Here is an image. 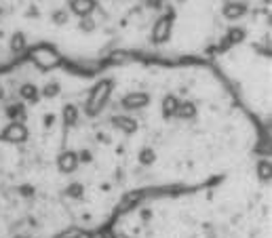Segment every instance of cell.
I'll list each match as a JSON object with an SVG mask.
<instances>
[{
    "mask_svg": "<svg viewBox=\"0 0 272 238\" xmlns=\"http://www.w3.org/2000/svg\"><path fill=\"white\" fill-rule=\"evenodd\" d=\"M112 91H114V80L112 78L99 80L95 87L91 89L89 99H87V106H84V112H87V116H97L101 110H104L106 104L110 101Z\"/></svg>",
    "mask_w": 272,
    "mask_h": 238,
    "instance_id": "obj_1",
    "label": "cell"
},
{
    "mask_svg": "<svg viewBox=\"0 0 272 238\" xmlns=\"http://www.w3.org/2000/svg\"><path fill=\"white\" fill-rule=\"evenodd\" d=\"M30 59L36 63L38 70H55V67L61 63V55H59V51L53 46V44H36V46H32L30 49Z\"/></svg>",
    "mask_w": 272,
    "mask_h": 238,
    "instance_id": "obj_2",
    "label": "cell"
},
{
    "mask_svg": "<svg viewBox=\"0 0 272 238\" xmlns=\"http://www.w3.org/2000/svg\"><path fill=\"white\" fill-rule=\"evenodd\" d=\"M171 32H173V13H169V15H163L154 23V28L150 32V38L154 44H165L171 38Z\"/></svg>",
    "mask_w": 272,
    "mask_h": 238,
    "instance_id": "obj_3",
    "label": "cell"
},
{
    "mask_svg": "<svg viewBox=\"0 0 272 238\" xmlns=\"http://www.w3.org/2000/svg\"><path fill=\"white\" fill-rule=\"evenodd\" d=\"M30 137V131L26 129L24 123L19 121H15V123H9L3 131V135H0V139H5L9 144H24L26 139Z\"/></svg>",
    "mask_w": 272,
    "mask_h": 238,
    "instance_id": "obj_4",
    "label": "cell"
},
{
    "mask_svg": "<svg viewBox=\"0 0 272 238\" xmlns=\"http://www.w3.org/2000/svg\"><path fill=\"white\" fill-rule=\"evenodd\" d=\"M148 104H150V95L144 93V91L127 93L123 97V101H121V106L125 110H129V112H133V110H144V108H148Z\"/></svg>",
    "mask_w": 272,
    "mask_h": 238,
    "instance_id": "obj_5",
    "label": "cell"
},
{
    "mask_svg": "<svg viewBox=\"0 0 272 238\" xmlns=\"http://www.w3.org/2000/svg\"><path fill=\"white\" fill-rule=\"evenodd\" d=\"M78 166H80L78 154H76V152H72V150H65V152H61V154L57 156V169H59L61 173H65V175L74 173Z\"/></svg>",
    "mask_w": 272,
    "mask_h": 238,
    "instance_id": "obj_6",
    "label": "cell"
},
{
    "mask_svg": "<svg viewBox=\"0 0 272 238\" xmlns=\"http://www.w3.org/2000/svg\"><path fill=\"white\" fill-rule=\"evenodd\" d=\"M110 123H112V127H116L118 131H123V133H135V131H138V121L131 118V116H127V114L112 116Z\"/></svg>",
    "mask_w": 272,
    "mask_h": 238,
    "instance_id": "obj_7",
    "label": "cell"
},
{
    "mask_svg": "<svg viewBox=\"0 0 272 238\" xmlns=\"http://www.w3.org/2000/svg\"><path fill=\"white\" fill-rule=\"evenodd\" d=\"M97 3L95 0H70V11L78 17H89L95 11Z\"/></svg>",
    "mask_w": 272,
    "mask_h": 238,
    "instance_id": "obj_8",
    "label": "cell"
},
{
    "mask_svg": "<svg viewBox=\"0 0 272 238\" xmlns=\"http://www.w3.org/2000/svg\"><path fill=\"white\" fill-rule=\"evenodd\" d=\"M177 106H179V99H177L175 95H165V97H163V104H161L163 116H165V118H175Z\"/></svg>",
    "mask_w": 272,
    "mask_h": 238,
    "instance_id": "obj_9",
    "label": "cell"
},
{
    "mask_svg": "<svg viewBox=\"0 0 272 238\" xmlns=\"http://www.w3.org/2000/svg\"><path fill=\"white\" fill-rule=\"evenodd\" d=\"M222 13H224L226 19L234 21V19H241V17L247 13V7H245L243 3H228V5L222 9Z\"/></svg>",
    "mask_w": 272,
    "mask_h": 238,
    "instance_id": "obj_10",
    "label": "cell"
},
{
    "mask_svg": "<svg viewBox=\"0 0 272 238\" xmlns=\"http://www.w3.org/2000/svg\"><path fill=\"white\" fill-rule=\"evenodd\" d=\"M196 114H198V110H196V104L194 101H179V106H177V114L175 116H179V118H184V121H192V118H196Z\"/></svg>",
    "mask_w": 272,
    "mask_h": 238,
    "instance_id": "obj_11",
    "label": "cell"
},
{
    "mask_svg": "<svg viewBox=\"0 0 272 238\" xmlns=\"http://www.w3.org/2000/svg\"><path fill=\"white\" fill-rule=\"evenodd\" d=\"M9 49H11V53H15V55L24 53V51L28 49V38H26V34H24V32H15L13 36H11Z\"/></svg>",
    "mask_w": 272,
    "mask_h": 238,
    "instance_id": "obj_12",
    "label": "cell"
},
{
    "mask_svg": "<svg viewBox=\"0 0 272 238\" xmlns=\"http://www.w3.org/2000/svg\"><path fill=\"white\" fill-rule=\"evenodd\" d=\"M19 97L24 101H32V104H36V101L40 99V89L36 87V84L26 82V84H21V89H19Z\"/></svg>",
    "mask_w": 272,
    "mask_h": 238,
    "instance_id": "obj_13",
    "label": "cell"
},
{
    "mask_svg": "<svg viewBox=\"0 0 272 238\" xmlns=\"http://www.w3.org/2000/svg\"><path fill=\"white\" fill-rule=\"evenodd\" d=\"M61 114H63V125L65 127H74L78 123V118H80V110L74 104H67Z\"/></svg>",
    "mask_w": 272,
    "mask_h": 238,
    "instance_id": "obj_14",
    "label": "cell"
},
{
    "mask_svg": "<svg viewBox=\"0 0 272 238\" xmlns=\"http://www.w3.org/2000/svg\"><path fill=\"white\" fill-rule=\"evenodd\" d=\"M245 30L243 28H230L228 30V34H226V40H224V44H228V46H234V44H241L243 40H245Z\"/></svg>",
    "mask_w": 272,
    "mask_h": 238,
    "instance_id": "obj_15",
    "label": "cell"
},
{
    "mask_svg": "<svg viewBox=\"0 0 272 238\" xmlns=\"http://www.w3.org/2000/svg\"><path fill=\"white\" fill-rule=\"evenodd\" d=\"M59 91H61V87H59V82H57V80H49V82L44 84V89L40 91V97H47V99H53V97H57V95H59Z\"/></svg>",
    "mask_w": 272,
    "mask_h": 238,
    "instance_id": "obj_16",
    "label": "cell"
},
{
    "mask_svg": "<svg viewBox=\"0 0 272 238\" xmlns=\"http://www.w3.org/2000/svg\"><path fill=\"white\" fill-rule=\"evenodd\" d=\"M65 196H67V198H74V200L82 198V196H84V185H82L80 181H72V183L65 188Z\"/></svg>",
    "mask_w": 272,
    "mask_h": 238,
    "instance_id": "obj_17",
    "label": "cell"
},
{
    "mask_svg": "<svg viewBox=\"0 0 272 238\" xmlns=\"http://www.w3.org/2000/svg\"><path fill=\"white\" fill-rule=\"evenodd\" d=\"M154 160H156V152L152 150V148H142V152H140V164L150 166V164H154Z\"/></svg>",
    "mask_w": 272,
    "mask_h": 238,
    "instance_id": "obj_18",
    "label": "cell"
},
{
    "mask_svg": "<svg viewBox=\"0 0 272 238\" xmlns=\"http://www.w3.org/2000/svg\"><path fill=\"white\" fill-rule=\"evenodd\" d=\"M270 173H272L270 160H260V162H258V177H260L262 181H270Z\"/></svg>",
    "mask_w": 272,
    "mask_h": 238,
    "instance_id": "obj_19",
    "label": "cell"
},
{
    "mask_svg": "<svg viewBox=\"0 0 272 238\" xmlns=\"http://www.w3.org/2000/svg\"><path fill=\"white\" fill-rule=\"evenodd\" d=\"M51 19H53V23H55V26H65V23H67V19H70V15H67V11H65V9H57V11L51 13Z\"/></svg>",
    "mask_w": 272,
    "mask_h": 238,
    "instance_id": "obj_20",
    "label": "cell"
},
{
    "mask_svg": "<svg viewBox=\"0 0 272 238\" xmlns=\"http://www.w3.org/2000/svg\"><path fill=\"white\" fill-rule=\"evenodd\" d=\"M7 116H9L11 123H15L17 118L24 116V108H21V106H9V108H7Z\"/></svg>",
    "mask_w": 272,
    "mask_h": 238,
    "instance_id": "obj_21",
    "label": "cell"
},
{
    "mask_svg": "<svg viewBox=\"0 0 272 238\" xmlns=\"http://www.w3.org/2000/svg\"><path fill=\"white\" fill-rule=\"evenodd\" d=\"M80 30L82 32H93L95 30V21L91 19V15L89 17H80Z\"/></svg>",
    "mask_w": 272,
    "mask_h": 238,
    "instance_id": "obj_22",
    "label": "cell"
},
{
    "mask_svg": "<svg viewBox=\"0 0 272 238\" xmlns=\"http://www.w3.org/2000/svg\"><path fill=\"white\" fill-rule=\"evenodd\" d=\"M53 123H55V116L53 114H47L44 116V127H53Z\"/></svg>",
    "mask_w": 272,
    "mask_h": 238,
    "instance_id": "obj_23",
    "label": "cell"
},
{
    "mask_svg": "<svg viewBox=\"0 0 272 238\" xmlns=\"http://www.w3.org/2000/svg\"><path fill=\"white\" fill-rule=\"evenodd\" d=\"M99 238H118V236H116V232H112V230H104V232L99 234Z\"/></svg>",
    "mask_w": 272,
    "mask_h": 238,
    "instance_id": "obj_24",
    "label": "cell"
},
{
    "mask_svg": "<svg viewBox=\"0 0 272 238\" xmlns=\"http://www.w3.org/2000/svg\"><path fill=\"white\" fill-rule=\"evenodd\" d=\"M146 5H148L150 9H158V7H161V0H146Z\"/></svg>",
    "mask_w": 272,
    "mask_h": 238,
    "instance_id": "obj_25",
    "label": "cell"
},
{
    "mask_svg": "<svg viewBox=\"0 0 272 238\" xmlns=\"http://www.w3.org/2000/svg\"><path fill=\"white\" fill-rule=\"evenodd\" d=\"M264 3H270V0H264Z\"/></svg>",
    "mask_w": 272,
    "mask_h": 238,
    "instance_id": "obj_26",
    "label": "cell"
},
{
    "mask_svg": "<svg viewBox=\"0 0 272 238\" xmlns=\"http://www.w3.org/2000/svg\"><path fill=\"white\" fill-rule=\"evenodd\" d=\"M0 15H3V9H0Z\"/></svg>",
    "mask_w": 272,
    "mask_h": 238,
    "instance_id": "obj_27",
    "label": "cell"
}]
</instances>
